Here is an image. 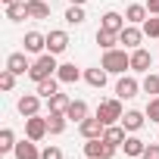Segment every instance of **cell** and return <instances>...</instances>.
I'll list each match as a JSON object with an SVG mask.
<instances>
[{
  "label": "cell",
  "mask_w": 159,
  "mask_h": 159,
  "mask_svg": "<svg viewBox=\"0 0 159 159\" xmlns=\"http://www.w3.org/2000/svg\"><path fill=\"white\" fill-rule=\"evenodd\" d=\"M7 69H10V72H16V75H28L31 62L25 59V50H22V53H10V56H7Z\"/></svg>",
  "instance_id": "obj_16"
},
{
  "label": "cell",
  "mask_w": 159,
  "mask_h": 159,
  "mask_svg": "<svg viewBox=\"0 0 159 159\" xmlns=\"http://www.w3.org/2000/svg\"><path fill=\"white\" fill-rule=\"evenodd\" d=\"M125 25H128V19H125L122 13H112V10H109V13H103V19H100V28H106V31H116V34H119Z\"/></svg>",
  "instance_id": "obj_15"
},
{
  "label": "cell",
  "mask_w": 159,
  "mask_h": 159,
  "mask_svg": "<svg viewBox=\"0 0 159 159\" xmlns=\"http://www.w3.org/2000/svg\"><path fill=\"white\" fill-rule=\"evenodd\" d=\"M106 75H109V72H106L103 66H97V69H88V72H84V81H88L91 88H106Z\"/></svg>",
  "instance_id": "obj_21"
},
{
  "label": "cell",
  "mask_w": 159,
  "mask_h": 159,
  "mask_svg": "<svg viewBox=\"0 0 159 159\" xmlns=\"http://www.w3.org/2000/svg\"><path fill=\"white\" fill-rule=\"evenodd\" d=\"M147 10H150V16H159V0H147Z\"/></svg>",
  "instance_id": "obj_37"
},
{
  "label": "cell",
  "mask_w": 159,
  "mask_h": 159,
  "mask_svg": "<svg viewBox=\"0 0 159 159\" xmlns=\"http://www.w3.org/2000/svg\"><path fill=\"white\" fill-rule=\"evenodd\" d=\"M97 44H100L103 50H112V47L119 44V34H116V31H106V28H100V31H97Z\"/></svg>",
  "instance_id": "obj_28"
},
{
  "label": "cell",
  "mask_w": 159,
  "mask_h": 159,
  "mask_svg": "<svg viewBox=\"0 0 159 159\" xmlns=\"http://www.w3.org/2000/svg\"><path fill=\"white\" fill-rule=\"evenodd\" d=\"M125 19H128V25H143V22L150 19L147 3H131V7L125 10Z\"/></svg>",
  "instance_id": "obj_14"
},
{
  "label": "cell",
  "mask_w": 159,
  "mask_h": 159,
  "mask_svg": "<svg viewBox=\"0 0 159 159\" xmlns=\"http://www.w3.org/2000/svg\"><path fill=\"white\" fill-rule=\"evenodd\" d=\"M7 19H10V22L28 19V0H16V3H10V7H7Z\"/></svg>",
  "instance_id": "obj_19"
},
{
  "label": "cell",
  "mask_w": 159,
  "mask_h": 159,
  "mask_svg": "<svg viewBox=\"0 0 159 159\" xmlns=\"http://www.w3.org/2000/svg\"><path fill=\"white\" fill-rule=\"evenodd\" d=\"M69 3H78V7H84V3H88V0H69Z\"/></svg>",
  "instance_id": "obj_38"
},
{
  "label": "cell",
  "mask_w": 159,
  "mask_h": 159,
  "mask_svg": "<svg viewBox=\"0 0 159 159\" xmlns=\"http://www.w3.org/2000/svg\"><path fill=\"white\" fill-rule=\"evenodd\" d=\"M103 140L112 143V147H122V143H125V125H106Z\"/></svg>",
  "instance_id": "obj_20"
},
{
  "label": "cell",
  "mask_w": 159,
  "mask_h": 159,
  "mask_svg": "<svg viewBox=\"0 0 159 159\" xmlns=\"http://www.w3.org/2000/svg\"><path fill=\"white\" fill-rule=\"evenodd\" d=\"M13 156H16V159H41V150H38V140H31V137L19 140V143H16V150H13Z\"/></svg>",
  "instance_id": "obj_12"
},
{
  "label": "cell",
  "mask_w": 159,
  "mask_h": 159,
  "mask_svg": "<svg viewBox=\"0 0 159 159\" xmlns=\"http://www.w3.org/2000/svg\"><path fill=\"white\" fill-rule=\"evenodd\" d=\"M137 91H140V81H137V78H131V75H122V78H119V84H116L119 100H134Z\"/></svg>",
  "instance_id": "obj_7"
},
{
  "label": "cell",
  "mask_w": 159,
  "mask_h": 159,
  "mask_svg": "<svg viewBox=\"0 0 159 159\" xmlns=\"http://www.w3.org/2000/svg\"><path fill=\"white\" fill-rule=\"evenodd\" d=\"M66 116H69L72 122H78V125H81V122L88 119V103H84V100H72V106L66 109Z\"/></svg>",
  "instance_id": "obj_25"
},
{
  "label": "cell",
  "mask_w": 159,
  "mask_h": 159,
  "mask_svg": "<svg viewBox=\"0 0 159 159\" xmlns=\"http://www.w3.org/2000/svg\"><path fill=\"white\" fill-rule=\"evenodd\" d=\"M66 47H69V34H66L62 28H53V31L47 34V53L59 56V53H66Z\"/></svg>",
  "instance_id": "obj_8"
},
{
  "label": "cell",
  "mask_w": 159,
  "mask_h": 159,
  "mask_svg": "<svg viewBox=\"0 0 159 159\" xmlns=\"http://www.w3.org/2000/svg\"><path fill=\"white\" fill-rule=\"evenodd\" d=\"M147 119L159 125V97H150V103H147Z\"/></svg>",
  "instance_id": "obj_34"
},
{
  "label": "cell",
  "mask_w": 159,
  "mask_h": 159,
  "mask_svg": "<svg viewBox=\"0 0 159 159\" xmlns=\"http://www.w3.org/2000/svg\"><path fill=\"white\" fill-rule=\"evenodd\" d=\"M56 78H59L62 84H75L78 78H81V69H78L75 62H62V66L56 69Z\"/></svg>",
  "instance_id": "obj_18"
},
{
  "label": "cell",
  "mask_w": 159,
  "mask_h": 159,
  "mask_svg": "<svg viewBox=\"0 0 159 159\" xmlns=\"http://www.w3.org/2000/svg\"><path fill=\"white\" fill-rule=\"evenodd\" d=\"M88 16H84V7H78V3H72L69 10H66V22L69 25H81Z\"/></svg>",
  "instance_id": "obj_30"
},
{
  "label": "cell",
  "mask_w": 159,
  "mask_h": 159,
  "mask_svg": "<svg viewBox=\"0 0 159 159\" xmlns=\"http://www.w3.org/2000/svg\"><path fill=\"white\" fill-rule=\"evenodd\" d=\"M47 103H50V112H66V109L72 106V100H69L66 94H53Z\"/></svg>",
  "instance_id": "obj_31"
},
{
  "label": "cell",
  "mask_w": 159,
  "mask_h": 159,
  "mask_svg": "<svg viewBox=\"0 0 159 159\" xmlns=\"http://www.w3.org/2000/svg\"><path fill=\"white\" fill-rule=\"evenodd\" d=\"M150 66H153V53H150V50H143V47L131 50V72L147 75V72H150Z\"/></svg>",
  "instance_id": "obj_9"
},
{
  "label": "cell",
  "mask_w": 159,
  "mask_h": 159,
  "mask_svg": "<svg viewBox=\"0 0 159 159\" xmlns=\"http://www.w3.org/2000/svg\"><path fill=\"white\" fill-rule=\"evenodd\" d=\"M66 112H50L47 116V128H50V134H62L66 131Z\"/></svg>",
  "instance_id": "obj_26"
},
{
  "label": "cell",
  "mask_w": 159,
  "mask_h": 159,
  "mask_svg": "<svg viewBox=\"0 0 159 159\" xmlns=\"http://www.w3.org/2000/svg\"><path fill=\"white\" fill-rule=\"evenodd\" d=\"M143 38H147V34H143V28H137V25H125V28L119 31V44H122L125 50H137Z\"/></svg>",
  "instance_id": "obj_5"
},
{
  "label": "cell",
  "mask_w": 159,
  "mask_h": 159,
  "mask_svg": "<svg viewBox=\"0 0 159 159\" xmlns=\"http://www.w3.org/2000/svg\"><path fill=\"white\" fill-rule=\"evenodd\" d=\"M140 28H143V34H147V38H159V16H150Z\"/></svg>",
  "instance_id": "obj_32"
},
{
  "label": "cell",
  "mask_w": 159,
  "mask_h": 159,
  "mask_svg": "<svg viewBox=\"0 0 159 159\" xmlns=\"http://www.w3.org/2000/svg\"><path fill=\"white\" fill-rule=\"evenodd\" d=\"M16 150V134H13V128H3L0 131V153H13Z\"/></svg>",
  "instance_id": "obj_29"
},
{
  "label": "cell",
  "mask_w": 159,
  "mask_h": 159,
  "mask_svg": "<svg viewBox=\"0 0 159 159\" xmlns=\"http://www.w3.org/2000/svg\"><path fill=\"white\" fill-rule=\"evenodd\" d=\"M109 75H125L128 69H131V53H125V50H106L103 53V62H100Z\"/></svg>",
  "instance_id": "obj_2"
},
{
  "label": "cell",
  "mask_w": 159,
  "mask_h": 159,
  "mask_svg": "<svg viewBox=\"0 0 159 159\" xmlns=\"http://www.w3.org/2000/svg\"><path fill=\"white\" fill-rule=\"evenodd\" d=\"M78 131H81V137H84V140H91V137H103V131H106V125H103V122H100L97 116H94V119L88 116V119H84L81 125H78Z\"/></svg>",
  "instance_id": "obj_10"
},
{
  "label": "cell",
  "mask_w": 159,
  "mask_h": 159,
  "mask_svg": "<svg viewBox=\"0 0 159 159\" xmlns=\"http://www.w3.org/2000/svg\"><path fill=\"white\" fill-rule=\"evenodd\" d=\"M122 116H125V109H122V100H119V97H116V100H100L97 119H100L103 125H119Z\"/></svg>",
  "instance_id": "obj_3"
},
{
  "label": "cell",
  "mask_w": 159,
  "mask_h": 159,
  "mask_svg": "<svg viewBox=\"0 0 159 159\" xmlns=\"http://www.w3.org/2000/svg\"><path fill=\"white\" fill-rule=\"evenodd\" d=\"M0 88H3V91H13V88H16V72H10V69L0 72Z\"/></svg>",
  "instance_id": "obj_33"
},
{
  "label": "cell",
  "mask_w": 159,
  "mask_h": 159,
  "mask_svg": "<svg viewBox=\"0 0 159 159\" xmlns=\"http://www.w3.org/2000/svg\"><path fill=\"white\" fill-rule=\"evenodd\" d=\"M84 156H88V159H112V156H116V147L106 143L103 137H91V140L84 143Z\"/></svg>",
  "instance_id": "obj_4"
},
{
  "label": "cell",
  "mask_w": 159,
  "mask_h": 159,
  "mask_svg": "<svg viewBox=\"0 0 159 159\" xmlns=\"http://www.w3.org/2000/svg\"><path fill=\"white\" fill-rule=\"evenodd\" d=\"M28 19H50V3L47 0H28Z\"/></svg>",
  "instance_id": "obj_22"
},
{
  "label": "cell",
  "mask_w": 159,
  "mask_h": 159,
  "mask_svg": "<svg viewBox=\"0 0 159 159\" xmlns=\"http://www.w3.org/2000/svg\"><path fill=\"white\" fill-rule=\"evenodd\" d=\"M47 134H50V128H47V119H44V116H28V119H25V137L44 140Z\"/></svg>",
  "instance_id": "obj_6"
},
{
  "label": "cell",
  "mask_w": 159,
  "mask_h": 159,
  "mask_svg": "<svg viewBox=\"0 0 159 159\" xmlns=\"http://www.w3.org/2000/svg\"><path fill=\"white\" fill-rule=\"evenodd\" d=\"M22 44H25V53H44V50H47V34L28 31V34L22 38Z\"/></svg>",
  "instance_id": "obj_13"
},
{
  "label": "cell",
  "mask_w": 159,
  "mask_h": 159,
  "mask_svg": "<svg viewBox=\"0 0 159 159\" xmlns=\"http://www.w3.org/2000/svg\"><path fill=\"white\" fill-rule=\"evenodd\" d=\"M122 150H125V156H143V150H147V143L137 137V134H131V137H125V143H122Z\"/></svg>",
  "instance_id": "obj_24"
},
{
  "label": "cell",
  "mask_w": 159,
  "mask_h": 159,
  "mask_svg": "<svg viewBox=\"0 0 159 159\" xmlns=\"http://www.w3.org/2000/svg\"><path fill=\"white\" fill-rule=\"evenodd\" d=\"M143 122H147V112H137V109H128L125 116H122V125H125V131H140L143 128Z\"/></svg>",
  "instance_id": "obj_17"
},
{
  "label": "cell",
  "mask_w": 159,
  "mask_h": 159,
  "mask_svg": "<svg viewBox=\"0 0 159 159\" xmlns=\"http://www.w3.org/2000/svg\"><path fill=\"white\" fill-rule=\"evenodd\" d=\"M41 94H25V97H19V103H16V109L28 119V116H38V109H41Z\"/></svg>",
  "instance_id": "obj_11"
},
{
  "label": "cell",
  "mask_w": 159,
  "mask_h": 159,
  "mask_svg": "<svg viewBox=\"0 0 159 159\" xmlns=\"http://www.w3.org/2000/svg\"><path fill=\"white\" fill-rule=\"evenodd\" d=\"M143 159H159V143H147V150H143Z\"/></svg>",
  "instance_id": "obj_36"
},
{
  "label": "cell",
  "mask_w": 159,
  "mask_h": 159,
  "mask_svg": "<svg viewBox=\"0 0 159 159\" xmlns=\"http://www.w3.org/2000/svg\"><path fill=\"white\" fill-rule=\"evenodd\" d=\"M41 159H62V150L59 147H44L41 150Z\"/></svg>",
  "instance_id": "obj_35"
},
{
  "label": "cell",
  "mask_w": 159,
  "mask_h": 159,
  "mask_svg": "<svg viewBox=\"0 0 159 159\" xmlns=\"http://www.w3.org/2000/svg\"><path fill=\"white\" fill-rule=\"evenodd\" d=\"M140 91L150 94V97H159V75L147 72V75H143V81H140Z\"/></svg>",
  "instance_id": "obj_27"
},
{
  "label": "cell",
  "mask_w": 159,
  "mask_h": 159,
  "mask_svg": "<svg viewBox=\"0 0 159 159\" xmlns=\"http://www.w3.org/2000/svg\"><path fill=\"white\" fill-rule=\"evenodd\" d=\"M0 3H3V7H10V3H16V0H0Z\"/></svg>",
  "instance_id": "obj_39"
},
{
  "label": "cell",
  "mask_w": 159,
  "mask_h": 159,
  "mask_svg": "<svg viewBox=\"0 0 159 159\" xmlns=\"http://www.w3.org/2000/svg\"><path fill=\"white\" fill-rule=\"evenodd\" d=\"M56 69H59L56 56H53V53H41V56L31 62V69H28V78L38 84V81H44V78H53V75H56Z\"/></svg>",
  "instance_id": "obj_1"
},
{
  "label": "cell",
  "mask_w": 159,
  "mask_h": 159,
  "mask_svg": "<svg viewBox=\"0 0 159 159\" xmlns=\"http://www.w3.org/2000/svg\"><path fill=\"white\" fill-rule=\"evenodd\" d=\"M59 84H62V81H59L56 75H53V78H44V81H38V94H41L44 100H50L53 94H59Z\"/></svg>",
  "instance_id": "obj_23"
}]
</instances>
